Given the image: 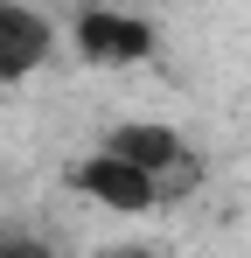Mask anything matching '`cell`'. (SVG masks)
I'll return each mask as SVG.
<instances>
[{
  "instance_id": "obj_1",
  "label": "cell",
  "mask_w": 251,
  "mask_h": 258,
  "mask_svg": "<svg viewBox=\"0 0 251 258\" xmlns=\"http://www.w3.org/2000/svg\"><path fill=\"white\" fill-rule=\"evenodd\" d=\"M70 188H77V196H91V203H105V210H119V216H147V210H161V181L140 168V161L112 154V147L84 154L77 168H70Z\"/></svg>"
},
{
  "instance_id": "obj_2",
  "label": "cell",
  "mask_w": 251,
  "mask_h": 258,
  "mask_svg": "<svg viewBox=\"0 0 251 258\" xmlns=\"http://www.w3.org/2000/svg\"><path fill=\"white\" fill-rule=\"evenodd\" d=\"M84 63H105V70H126V63H147L154 56V21L147 14H119V7H84L77 28H70Z\"/></svg>"
},
{
  "instance_id": "obj_3",
  "label": "cell",
  "mask_w": 251,
  "mask_h": 258,
  "mask_svg": "<svg viewBox=\"0 0 251 258\" xmlns=\"http://www.w3.org/2000/svg\"><path fill=\"white\" fill-rule=\"evenodd\" d=\"M56 49V28L35 0H0V84H21L35 77Z\"/></svg>"
},
{
  "instance_id": "obj_4",
  "label": "cell",
  "mask_w": 251,
  "mask_h": 258,
  "mask_svg": "<svg viewBox=\"0 0 251 258\" xmlns=\"http://www.w3.org/2000/svg\"><path fill=\"white\" fill-rule=\"evenodd\" d=\"M105 147H112V154H126V161H140L154 181H161L174 161H189V140H181L174 126H161V119H126V126L105 133Z\"/></svg>"
}]
</instances>
